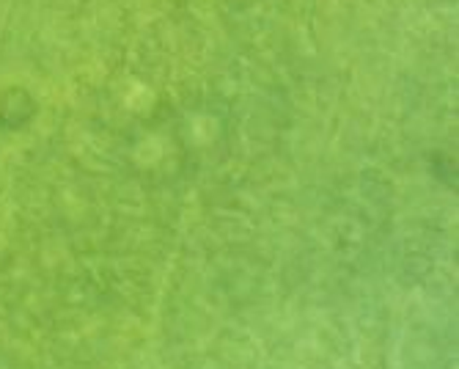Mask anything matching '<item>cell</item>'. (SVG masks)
I'll return each instance as SVG.
<instances>
[{"label": "cell", "instance_id": "6da1fadb", "mask_svg": "<svg viewBox=\"0 0 459 369\" xmlns=\"http://www.w3.org/2000/svg\"><path fill=\"white\" fill-rule=\"evenodd\" d=\"M36 113V102L25 89H6L0 94V127L22 130Z\"/></svg>", "mask_w": 459, "mask_h": 369}]
</instances>
